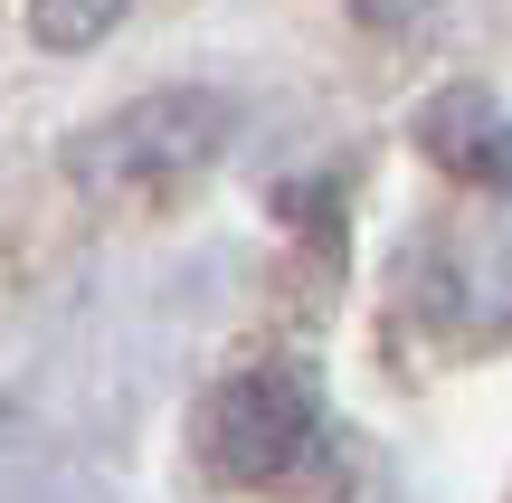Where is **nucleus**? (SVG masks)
Listing matches in <instances>:
<instances>
[{
	"label": "nucleus",
	"instance_id": "nucleus-3",
	"mask_svg": "<svg viewBox=\"0 0 512 503\" xmlns=\"http://www.w3.org/2000/svg\"><path fill=\"white\" fill-rule=\"evenodd\" d=\"M408 133H418V152L437 171H456V181H475V190H512V114L484 86H437Z\"/></svg>",
	"mask_w": 512,
	"mask_h": 503
},
{
	"label": "nucleus",
	"instance_id": "nucleus-1",
	"mask_svg": "<svg viewBox=\"0 0 512 503\" xmlns=\"http://www.w3.org/2000/svg\"><path fill=\"white\" fill-rule=\"evenodd\" d=\"M228 143H238V105L219 86H152L67 133V181L95 209H162L190 181H209Z\"/></svg>",
	"mask_w": 512,
	"mask_h": 503
},
{
	"label": "nucleus",
	"instance_id": "nucleus-5",
	"mask_svg": "<svg viewBox=\"0 0 512 503\" xmlns=\"http://www.w3.org/2000/svg\"><path fill=\"white\" fill-rule=\"evenodd\" d=\"M351 10H361L370 29H418V19L437 10V0H351Z\"/></svg>",
	"mask_w": 512,
	"mask_h": 503
},
{
	"label": "nucleus",
	"instance_id": "nucleus-4",
	"mask_svg": "<svg viewBox=\"0 0 512 503\" xmlns=\"http://www.w3.org/2000/svg\"><path fill=\"white\" fill-rule=\"evenodd\" d=\"M133 0H29V38L48 57H86L114 38V19H124Z\"/></svg>",
	"mask_w": 512,
	"mask_h": 503
},
{
	"label": "nucleus",
	"instance_id": "nucleus-2",
	"mask_svg": "<svg viewBox=\"0 0 512 503\" xmlns=\"http://www.w3.org/2000/svg\"><path fill=\"white\" fill-rule=\"evenodd\" d=\"M313 447H323V390H313L294 361L228 371L219 390L200 399V456L228 485H275V475H294Z\"/></svg>",
	"mask_w": 512,
	"mask_h": 503
}]
</instances>
